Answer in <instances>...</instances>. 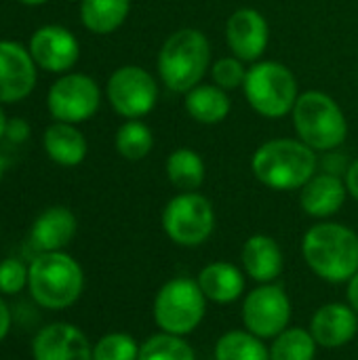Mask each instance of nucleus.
<instances>
[{
    "instance_id": "8",
    "label": "nucleus",
    "mask_w": 358,
    "mask_h": 360,
    "mask_svg": "<svg viewBox=\"0 0 358 360\" xmlns=\"http://www.w3.org/2000/svg\"><path fill=\"white\" fill-rule=\"evenodd\" d=\"M162 232L179 247H198L215 230V209L200 192H179L162 209Z\"/></svg>"
},
{
    "instance_id": "29",
    "label": "nucleus",
    "mask_w": 358,
    "mask_h": 360,
    "mask_svg": "<svg viewBox=\"0 0 358 360\" xmlns=\"http://www.w3.org/2000/svg\"><path fill=\"white\" fill-rule=\"evenodd\" d=\"M139 346L129 333L112 331L97 340L93 346V360H137Z\"/></svg>"
},
{
    "instance_id": "27",
    "label": "nucleus",
    "mask_w": 358,
    "mask_h": 360,
    "mask_svg": "<svg viewBox=\"0 0 358 360\" xmlns=\"http://www.w3.org/2000/svg\"><path fill=\"white\" fill-rule=\"evenodd\" d=\"M114 148L127 160H143L154 148V133L139 118L127 120L116 131Z\"/></svg>"
},
{
    "instance_id": "7",
    "label": "nucleus",
    "mask_w": 358,
    "mask_h": 360,
    "mask_svg": "<svg viewBox=\"0 0 358 360\" xmlns=\"http://www.w3.org/2000/svg\"><path fill=\"white\" fill-rule=\"evenodd\" d=\"M207 314V297L198 283L186 276L167 281L152 306V316L162 333L186 338L194 333Z\"/></svg>"
},
{
    "instance_id": "35",
    "label": "nucleus",
    "mask_w": 358,
    "mask_h": 360,
    "mask_svg": "<svg viewBox=\"0 0 358 360\" xmlns=\"http://www.w3.org/2000/svg\"><path fill=\"white\" fill-rule=\"evenodd\" d=\"M8 331H11V310L0 295V342L8 335Z\"/></svg>"
},
{
    "instance_id": "16",
    "label": "nucleus",
    "mask_w": 358,
    "mask_h": 360,
    "mask_svg": "<svg viewBox=\"0 0 358 360\" xmlns=\"http://www.w3.org/2000/svg\"><path fill=\"white\" fill-rule=\"evenodd\" d=\"M358 319L350 304H325L321 306L310 321V333L319 348L338 350L350 344L357 338Z\"/></svg>"
},
{
    "instance_id": "37",
    "label": "nucleus",
    "mask_w": 358,
    "mask_h": 360,
    "mask_svg": "<svg viewBox=\"0 0 358 360\" xmlns=\"http://www.w3.org/2000/svg\"><path fill=\"white\" fill-rule=\"evenodd\" d=\"M6 122H8V118H6V114H4V110H2V105H0V139L4 137V131H6Z\"/></svg>"
},
{
    "instance_id": "9",
    "label": "nucleus",
    "mask_w": 358,
    "mask_h": 360,
    "mask_svg": "<svg viewBox=\"0 0 358 360\" xmlns=\"http://www.w3.org/2000/svg\"><path fill=\"white\" fill-rule=\"evenodd\" d=\"M106 97L118 116L137 120L156 108L158 82L141 65H122L108 78Z\"/></svg>"
},
{
    "instance_id": "14",
    "label": "nucleus",
    "mask_w": 358,
    "mask_h": 360,
    "mask_svg": "<svg viewBox=\"0 0 358 360\" xmlns=\"http://www.w3.org/2000/svg\"><path fill=\"white\" fill-rule=\"evenodd\" d=\"M36 63L21 42L0 40V103H17L36 86Z\"/></svg>"
},
{
    "instance_id": "12",
    "label": "nucleus",
    "mask_w": 358,
    "mask_h": 360,
    "mask_svg": "<svg viewBox=\"0 0 358 360\" xmlns=\"http://www.w3.org/2000/svg\"><path fill=\"white\" fill-rule=\"evenodd\" d=\"M30 55L34 63L51 74H68L80 59L78 38L63 25H42L30 38Z\"/></svg>"
},
{
    "instance_id": "25",
    "label": "nucleus",
    "mask_w": 358,
    "mask_h": 360,
    "mask_svg": "<svg viewBox=\"0 0 358 360\" xmlns=\"http://www.w3.org/2000/svg\"><path fill=\"white\" fill-rule=\"evenodd\" d=\"M215 360H270V346L262 338L247 329H234L224 333L215 342Z\"/></svg>"
},
{
    "instance_id": "32",
    "label": "nucleus",
    "mask_w": 358,
    "mask_h": 360,
    "mask_svg": "<svg viewBox=\"0 0 358 360\" xmlns=\"http://www.w3.org/2000/svg\"><path fill=\"white\" fill-rule=\"evenodd\" d=\"M319 165H323V171L325 173H331V175H338V177H344L350 162L346 156H340V152L331 150V152H325L323 160H319Z\"/></svg>"
},
{
    "instance_id": "15",
    "label": "nucleus",
    "mask_w": 358,
    "mask_h": 360,
    "mask_svg": "<svg viewBox=\"0 0 358 360\" xmlns=\"http://www.w3.org/2000/svg\"><path fill=\"white\" fill-rule=\"evenodd\" d=\"M34 360H93V346L82 329L72 323H51L34 335Z\"/></svg>"
},
{
    "instance_id": "3",
    "label": "nucleus",
    "mask_w": 358,
    "mask_h": 360,
    "mask_svg": "<svg viewBox=\"0 0 358 360\" xmlns=\"http://www.w3.org/2000/svg\"><path fill=\"white\" fill-rule=\"evenodd\" d=\"M156 70L160 82L177 95H186L203 82L211 70V42L196 27L173 32L160 46Z\"/></svg>"
},
{
    "instance_id": "11",
    "label": "nucleus",
    "mask_w": 358,
    "mask_h": 360,
    "mask_svg": "<svg viewBox=\"0 0 358 360\" xmlns=\"http://www.w3.org/2000/svg\"><path fill=\"white\" fill-rule=\"evenodd\" d=\"M243 325L262 340H274L291 323V300L276 283L257 285L243 300Z\"/></svg>"
},
{
    "instance_id": "6",
    "label": "nucleus",
    "mask_w": 358,
    "mask_h": 360,
    "mask_svg": "<svg viewBox=\"0 0 358 360\" xmlns=\"http://www.w3.org/2000/svg\"><path fill=\"white\" fill-rule=\"evenodd\" d=\"M245 99L249 108L262 118L279 120L293 112V105L300 97L298 78L281 61L260 59L247 70L243 84Z\"/></svg>"
},
{
    "instance_id": "5",
    "label": "nucleus",
    "mask_w": 358,
    "mask_h": 360,
    "mask_svg": "<svg viewBox=\"0 0 358 360\" xmlns=\"http://www.w3.org/2000/svg\"><path fill=\"white\" fill-rule=\"evenodd\" d=\"M293 129L298 139L314 152L338 150L348 137V120L340 103L323 91L300 93L293 112Z\"/></svg>"
},
{
    "instance_id": "23",
    "label": "nucleus",
    "mask_w": 358,
    "mask_h": 360,
    "mask_svg": "<svg viewBox=\"0 0 358 360\" xmlns=\"http://www.w3.org/2000/svg\"><path fill=\"white\" fill-rule=\"evenodd\" d=\"M165 171L169 181L179 192H198V188L205 184L207 167L203 156L192 148H177L167 156Z\"/></svg>"
},
{
    "instance_id": "24",
    "label": "nucleus",
    "mask_w": 358,
    "mask_h": 360,
    "mask_svg": "<svg viewBox=\"0 0 358 360\" xmlns=\"http://www.w3.org/2000/svg\"><path fill=\"white\" fill-rule=\"evenodd\" d=\"M131 13V0H80V21L93 34L116 32Z\"/></svg>"
},
{
    "instance_id": "22",
    "label": "nucleus",
    "mask_w": 358,
    "mask_h": 360,
    "mask_svg": "<svg viewBox=\"0 0 358 360\" xmlns=\"http://www.w3.org/2000/svg\"><path fill=\"white\" fill-rule=\"evenodd\" d=\"M186 112L198 124H219L228 118L232 110V101L228 91L219 89L217 84H196L192 91L186 93Z\"/></svg>"
},
{
    "instance_id": "19",
    "label": "nucleus",
    "mask_w": 358,
    "mask_h": 360,
    "mask_svg": "<svg viewBox=\"0 0 358 360\" xmlns=\"http://www.w3.org/2000/svg\"><path fill=\"white\" fill-rule=\"evenodd\" d=\"M243 270L249 278H253L257 285L276 283V278L283 274L285 257L279 247V243L268 234H253L245 240L241 251Z\"/></svg>"
},
{
    "instance_id": "34",
    "label": "nucleus",
    "mask_w": 358,
    "mask_h": 360,
    "mask_svg": "<svg viewBox=\"0 0 358 360\" xmlns=\"http://www.w3.org/2000/svg\"><path fill=\"white\" fill-rule=\"evenodd\" d=\"M344 184H346L348 194H350L354 200H358V158L350 162V167H348V171H346V175H344Z\"/></svg>"
},
{
    "instance_id": "28",
    "label": "nucleus",
    "mask_w": 358,
    "mask_h": 360,
    "mask_svg": "<svg viewBox=\"0 0 358 360\" xmlns=\"http://www.w3.org/2000/svg\"><path fill=\"white\" fill-rule=\"evenodd\" d=\"M137 360H196V354L184 338L160 331L139 346Z\"/></svg>"
},
{
    "instance_id": "26",
    "label": "nucleus",
    "mask_w": 358,
    "mask_h": 360,
    "mask_svg": "<svg viewBox=\"0 0 358 360\" xmlns=\"http://www.w3.org/2000/svg\"><path fill=\"white\" fill-rule=\"evenodd\" d=\"M319 344L314 342L310 329L287 327L272 340L270 360H314Z\"/></svg>"
},
{
    "instance_id": "13",
    "label": "nucleus",
    "mask_w": 358,
    "mask_h": 360,
    "mask_svg": "<svg viewBox=\"0 0 358 360\" xmlns=\"http://www.w3.org/2000/svg\"><path fill=\"white\" fill-rule=\"evenodd\" d=\"M226 42L234 57L245 63H255L268 51L270 23L257 8H236L226 21Z\"/></svg>"
},
{
    "instance_id": "17",
    "label": "nucleus",
    "mask_w": 358,
    "mask_h": 360,
    "mask_svg": "<svg viewBox=\"0 0 358 360\" xmlns=\"http://www.w3.org/2000/svg\"><path fill=\"white\" fill-rule=\"evenodd\" d=\"M78 232V219L68 207L44 209L30 230V240L38 253L63 251Z\"/></svg>"
},
{
    "instance_id": "33",
    "label": "nucleus",
    "mask_w": 358,
    "mask_h": 360,
    "mask_svg": "<svg viewBox=\"0 0 358 360\" xmlns=\"http://www.w3.org/2000/svg\"><path fill=\"white\" fill-rule=\"evenodd\" d=\"M4 137H6L11 143H23V141L30 137V124H27L23 118H11V120L6 122Z\"/></svg>"
},
{
    "instance_id": "39",
    "label": "nucleus",
    "mask_w": 358,
    "mask_h": 360,
    "mask_svg": "<svg viewBox=\"0 0 358 360\" xmlns=\"http://www.w3.org/2000/svg\"><path fill=\"white\" fill-rule=\"evenodd\" d=\"M2 177H4V158L0 154V181H2Z\"/></svg>"
},
{
    "instance_id": "30",
    "label": "nucleus",
    "mask_w": 358,
    "mask_h": 360,
    "mask_svg": "<svg viewBox=\"0 0 358 360\" xmlns=\"http://www.w3.org/2000/svg\"><path fill=\"white\" fill-rule=\"evenodd\" d=\"M247 70L249 68H245V61H241L238 57H234V55L222 57L211 65V78H213V84H217L219 89L230 93V91L243 89Z\"/></svg>"
},
{
    "instance_id": "21",
    "label": "nucleus",
    "mask_w": 358,
    "mask_h": 360,
    "mask_svg": "<svg viewBox=\"0 0 358 360\" xmlns=\"http://www.w3.org/2000/svg\"><path fill=\"white\" fill-rule=\"evenodd\" d=\"M42 146L46 156L59 167H78L89 152V143L82 131L70 122H53L46 127Z\"/></svg>"
},
{
    "instance_id": "2",
    "label": "nucleus",
    "mask_w": 358,
    "mask_h": 360,
    "mask_svg": "<svg viewBox=\"0 0 358 360\" xmlns=\"http://www.w3.org/2000/svg\"><path fill=\"white\" fill-rule=\"evenodd\" d=\"M251 171L260 184L276 192L302 190L319 171L317 152L302 139L279 137L262 143L251 156Z\"/></svg>"
},
{
    "instance_id": "36",
    "label": "nucleus",
    "mask_w": 358,
    "mask_h": 360,
    "mask_svg": "<svg viewBox=\"0 0 358 360\" xmlns=\"http://www.w3.org/2000/svg\"><path fill=\"white\" fill-rule=\"evenodd\" d=\"M346 295H348V304L354 308L358 314V272L346 283Z\"/></svg>"
},
{
    "instance_id": "40",
    "label": "nucleus",
    "mask_w": 358,
    "mask_h": 360,
    "mask_svg": "<svg viewBox=\"0 0 358 360\" xmlns=\"http://www.w3.org/2000/svg\"><path fill=\"white\" fill-rule=\"evenodd\" d=\"M70 2H78V0H70Z\"/></svg>"
},
{
    "instance_id": "4",
    "label": "nucleus",
    "mask_w": 358,
    "mask_h": 360,
    "mask_svg": "<svg viewBox=\"0 0 358 360\" xmlns=\"http://www.w3.org/2000/svg\"><path fill=\"white\" fill-rule=\"evenodd\" d=\"M27 289L40 308L65 310L84 291L82 266L65 251L38 253L30 264Z\"/></svg>"
},
{
    "instance_id": "18",
    "label": "nucleus",
    "mask_w": 358,
    "mask_h": 360,
    "mask_svg": "<svg viewBox=\"0 0 358 360\" xmlns=\"http://www.w3.org/2000/svg\"><path fill=\"white\" fill-rule=\"evenodd\" d=\"M348 190L344 177L331 173H317L302 190H300V207L306 215L314 219L333 217L346 202Z\"/></svg>"
},
{
    "instance_id": "20",
    "label": "nucleus",
    "mask_w": 358,
    "mask_h": 360,
    "mask_svg": "<svg viewBox=\"0 0 358 360\" xmlns=\"http://www.w3.org/2000/svg\"><path fill=\"white\" fill-rule=\"evenodd\" d=\"M196 283L200 291L205 293L207 302L228 306L243 297L245 293V274L238 270V266L230 262H211L207 264L198 276Z\"/></svg>"
},
{
    "instance_id": "10",
    "label": "nucleus",
    "mask_w": 358,
    "mask_h": 360,
    "mask_svg": "<svg viewBox=\"0 0 358 360\" xmlns=\"http://www.w3.org/2000/svg\"><path fill=\"white\" fill-rule=\"evenodd\" d=\"M101 105L99 84L80 72H68L57 78L46 95L49 114L57 122L80 124L91 120Z\"/></svg>"
},
{
    "instance_id": "1",
    "label": "nucleus",
    "mask_w": 358,
    "mask_h": 360,
    "mask_svg": "<svg viewBox=\"0 0 358 360\" xmlns=\"http://www.w3.org/2000/svg\"><path fill=\"white\" fill-rule=\"evenodd\" d=\"M306 266L325 283L342 285L358 272V234L338 221H319L302 238Z\"/></svg>"
},
{
    "instance_id": "31",
    "label": "nucleus",
    "mask_w": 358,
    "mask_h": 360,
    "mask_svg": "<svg viewBox=\"0 0 358 360\" xmlns=\"http://www.w3.org/2000/svg\"><path fill=\"white\" fill-rule=\"evenodd\" d=\"M30 266L21 259L6 257L0 262V295H17L27 287Z\"/></svg>"
},
{
    "instance_id": "38",
    "label": "nucleus",
    "mask_w": 358,
    "mask_h": 360,
    "mask_svg": "<svg viewBox=\"0 0 358 360\" xmlns=\"http://www.w3.org/2000/svg\"><path fill=\"white\" fill-rule=\"evenodd\" d=\"M17 2L25 4V6H40V4H44V2H49V0H17Z\"/></svg>"
}]
</instances>
